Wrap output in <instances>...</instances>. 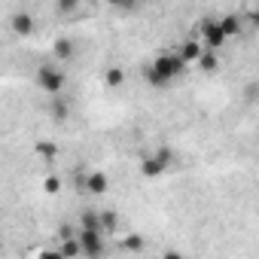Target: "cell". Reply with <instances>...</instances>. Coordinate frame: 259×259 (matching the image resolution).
Returning a JSON list of instances; mask_svg holds the SVG:
<instances>
[{
  "label": "cell",
  "mask_w": 259,
  "mask_h": 259,
  "mask_svg": "<svg viewBox=\"0 0 259 259\" xmlns=\"http://www.w3.org/2000/svg\"><path fill=\"white\" fill-rule=\"evenodd\" d=\"M43 189H46L49 195H55V192L61 189V180H58V177H46V183H43Z\"/></svg>",
  "instance_id": "cell-20"
},
{
  "label": "cell",
  "mask_w": 259,
  "mask_h": 259,
  "mask_svg": "<svg viewBox=\"0 0 259 259\" xmlns=\"http://www.w3.org/2000/svg\"><path fill=\"white\" fill-rule=\"evenodd\" d=\"M141 174H144V177H159V174H165V171H162V165H159L153 156H147V159L141 162Z\"/></svg>",
  "instance_id": "cell-13"
},
{
  "label": "cell",
  "mask_w": 259,
  "mask_h": 259,
  "mask_svg": "<svg viewBox=\"0 0 259 259\" xmlns=\"http://www.w3.org/2000/svg\"><path fill=\"white\" fill-rule=\"evenodd\" d=\"M76 244H79V256H89V259H101V256H104V250H107V244H104V235H101V232H85V229H79Z\"/></svg>",
  "instance_id": "cell-3"
},
{
  "label": "cell",
  "mask_w": 259,
  "mask_h": 259,
  "mask_svg": "<svg viewBox=\"0 0 259 259\" xmlns=\"http://www.w3.org/2000/svg\"><path fill=\"white\" fill-rule=\"evenodd\" d=\"M201 52H204V46H201L198 40H186V43L177 49V55H180V61H183V64H189V61H198V58H201Z\"/></svg>",
  "instance_id": "cell-7"
},
{
  "label": "cell",
  "mask_w": 259,
  "mask_h": 259,
  "mask_svg": "<svg viewBox=\"0 0 259 259\" xmlns=\"http://www.w3.org/2000/svg\"><path fill=\"white\" fill-rule=\"evenodd\" d=\"M201 46H204L207 52H217V49L226 46V34L220 31L217 19H204V22H201Z\"/></svg>",
  "instance_id": "cell-4"
},
{
  "label": "cell",
  "mask_w": 259,
  "mask_h": 259,
  "mask_svg": "<svg viewBox=\"0 0 259 259\" xmlns=\"http://www.w3.org/2000/svg\"><path fill=\"white\" fill-rule=\"evenodd\" d=\"M37 156H43V159H55V156H58V150H55V144H52V141H40V144H37Z\"/></svg>",
  "instance_id": "cell-17"
},
{
  "label": "cell",
  "mask_w": 259,
  "mask_h": 259,
  "mask_svg": "<svg viewBox=\"0 0 259 259\" xmlns=\"http://www.w3.org/2000/svg\"><path fill=\"white\" fill-rule=\"evenodd\" d=\"M40 259H64V256H61L58 250H43V253H40Z\"/></svg>",
  "instance_id": "cell-21"
},
{
  "label": "cell",
  "mask_w": 259,
  "mask_h": 259,
  "mask_svg": "<svg viewBox=\"0 0 259 259\" xmlns=\"http://www.w3.org/2000/svg\"><path fill=\"white\" fill-rule=\"evenodd\" d=\"M76 10V4H58V13H73Z\"/></svg>",
  "instance_id": "cell-23"
},
{
  "label": "cell",
  "mask_w": 259,
  "mask_h": 259,
  "mask_svg": "<svg viewBox=\"0 0 259 259\" xmlns=\"http://www.w3.org/2000/svg\"><path fill=\"white\" fill-rule=\"evenodd\" d=\"M85 189H89V195H104V192L110 189L107 174H104V171H89V177H85Z\"/></svg>",
  "instance_id": "cell-6"
},
{
  "label": "cell",
  "mask_w": 259,
  "mask_h": 259,
  "mask_svg": "<svg viewBox=\"0 0 259 259\" xmlns=\"http://www.w3.org/2000/svg\"><path fill=\"white\" fill-rule=\"evenodd\" d=\"M183 73H186V64L180 61L177 52H162V55L147 67V79H150L153 85H168L171 79H177V76H183Z\"/></svg>",
  "instance_id": "cell-1"
},
{
  "label": "cell",
  "mask_w": 259,
  "mask_h": 259,
  "mask_svg": "<svg viewBox=\"0 0 259 259\" xmlns=\"http://www.w3.org/2000/svg\"><path fill=\"white\" fill-rule=\"evenodd\" d=\"M122 247H125L128 253H141V250H144V238H141V235H128V238L122 241Z\"/></svg>",
  "instance_id": "cell-14"
},
{
  "label": "cell",
  "mask_w": 259,
  "mask_h": 259,
  "mask_svg": "<svg viewBox=\"0 0 259 259\" xmlns=\"http://www.w3.org/2000/svg\"><path fill=\"white\" fill-rule=\"evenodd\" d=\"M162 259H186V256H183V253H177V250H165V253H162Z\"/></svg>",
  "instance_id": "cell-22"
},
{
  "label": "cell",
  "mask_w": 259,
  "mask_h": 259,
  "mask_svg": "<svg viewBox=\"0 0 259 259\" xmlns=\"http://www.w3.org/2000/svg\"><path fill=\"white\" fill-rule=\"evenodd\" d=\"M37 85H40V92H46V95H61L64 85H67V73H64L61 67H55V64H40V70H37Z\"/></svg>",
  "instance_id": "cell-2"
},
{
  "label": "cell",
  "mask_w": 259,
  "mask_h": 259,
  "mask_svg": "<svg viewBox=\"0 0 259 259\" xmlns=\"http://www.w3.org/2000/svg\"><path fill=\"white\" fill-rule=\"evenodd\" d=\"M64 259H73V256H79V244H76V238H70V241H64V247L58 250Z\"/></svg>",
  "instance_id": "cell-18"
},
{
  "label": "cell",
  "mask_w": 259,
  "mask_h": 259,
  "mask_svg": "<svg viewBox=\"0 0 259 259\" xmlns=\"http://www.w3.org/2000/svg\"><path fill=\"white\" fill-rule=\"evenodd\" d=\"M153 159L162 165V171H171V165H174V153H171L168 147H159V150L153 153Z\"/></svg>",
  "instance_id": "cell-12"
},
{
  "label": "cell",
  "mask_w": 259,
  "mask_h": 259,
  "mask_svg": "<svg viewBox=\"0 0 259 259\" xmlns=\"http://www.w3.org/2000/svg\"><path fill=\"white\" fill-rule=\"evenodd\" d=\"M101 217V232H113L116 226H119V217L113 213V210H107V213H98Z\"/></svg>",
  "instance_id": "cell-15"
},
{
  "label": "cell",
  "mask_w": 259,
  "mask_h": 259,
  "mask_svg": "<svg viewBox=\"0 0 259 259\" xmlns=\"http://www.w3.org/2000/svg\"><path fill=\"white\" fill-rule=\"evenodd\" d=\"M52 113H55L58 119L67 116V104H64V98H55V101H52Z\"/></svg>",
  "instance_id": "cell-19"
},
{
  "label": "cell",
  "mask_w": 259,
  "mask_h": 259,
  "mask_svg": "<svg viewBox=\"0 0 259 259\" xmlns=\"http://www.w3.org/2000/svg\"><path fill=\"white\" fill-rule=\"evenodd\" d=\"M217 25H220V31L226 34V40L235 37V34H241V19H238V16H223V19H217Z\"/></svg>",
  "instance_id": "cell-8"
},
{
  "label": "cell",
  "mask_w": 259,
  "mask_h": 259,
  "mask_svg": "<svg viewBox=\"0 0 259 259\" xmlns=\"http://www.w3.org/2000/svg\"><path fill=\"white\" fill-rule=\"evenodd\" d=\"M79 226H82L85 232H101V217H98L95 210H82V213H79Z\"/></svg>",
  "instance_id": "cell-9"
},
{
  "label": "cell",
  "mask_w": 259,
  "mask_h": 259,
  "mask_svg": "<svg viewBox=\"0 0 259 259\" xmlns=\"http://www.w3.org/2000/svg\"><path fill=\"white\" fill-rule=\"evenodd\" d=\"M198 64H201V70H204V73H213V70L220 67V58H217V52H207V49H204V52H201V58H198Z\"/></svg>",
  "instance_id": "cell-11"
},
{
  "label": "cell",
  "mask_w": 259,
  "mask_h": 259,
  "mask_svg": "<svg viewBox=\"0 0 259 259\" xmlns=\"http://www.w3.org/2000/svg\"><path fill=\"white\" fill-rule=\"evenodd\" d=\"M10 28H13V34H19V37H28V34L34 31V16H31V13H13V19H10Z\"/></svg>",
  "instance_id": "cell-5"
},
{
  "label": "cell",
  "mask_w": 259,
  "mask_h": 259,
  "mask_svg": "<svg viewBox=\"0 0 259 259\" xmlns=\"http://www.w3.org/2000/svg\"><path fill=\"white\" fill-rule=\"evenodd\" d=\"M122 82H125V73H122L119 67H110V70H107V85H110V89H119Z\"/></svg>",
  "instance_id": "cell-16"
},
{
  "label": "cell",
  "mask_w": 259,
  "mask_h": 259,
  "mask_svg": "<svg viewBox=\"0 0 259 259\" xmlns=\"http://www.w3.org/2000/svg\"><path fill=\"white\" fill-rule=\"evenodd\" d=\"M55 58H73V40H67V37H61V40H55Z\"/></svg>",
  "instance_id": "cell-10"
}]
</instances>
